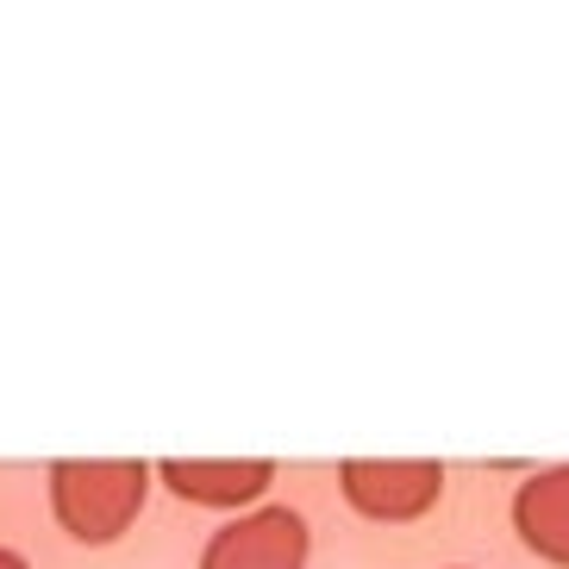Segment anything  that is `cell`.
I'll return each instance as SVG.
<instances>
[{"label": "cell", "instance_id": "cell-6", "mask_svg": "<svg viewBox=\"0 0 569 569\" xmlns=\"http://www.w3.org/2000/svg\"><path fill=\"white\" fill-rule=\"evenodd\" d=\"M0 569H32V563H26V557L13 551V545H0Z\"/></svg>", "mask_w": 569, "mask_h": 569}, {"label": "cell", "instance_id": "cell-2", "mask_svg": "<svg viewBox=\"0 0 569 569\" xmlns=\"http://www.w3.org/2000/svg\"><path fill=\"white\" fill-rule=\"evenodd\" d=\"M338 495L351 513L376 519V526H407V519H426L438 507L445 463H432V457H345Z\"/></svg>", "mask_w": 569, "mask_h": 569}, {"label": "cell", "instance_id": "cell-3", "mask_svg": "<svg viewBox=\"0 0 569 569\" xmlns=\"http://www.w3.org/2000/svg\"><path fill=\"white\" fill-rule=\"evenodd\" d=\"M307 551H313L307 519L295 507L257 501L207 538L201 569H307Z\"/></svg>", "mask_w": 569, "mask_h": 569}, {"label": "cell", "instance_id": "cell-1", "mask_svg": "<svg viewBox=\"0 0 569 569\" xmlns=\"http://www.w3.org/2000/svg\"><path fill=\"white\" fill-rule=\"evenodd\" d=\"M51 513L76 545H113L138 526L151 501V463L138 457H94V463H51Z\"/></svg>", "mask_w": 569, "mask_h": 569}, {"label": "cell", "instance_id": "cell-7", "mask_svg": "<svg viewBox=\"0 0 569 569\" xmlns=\"http://www.w3.org/2000/svg\"><path fill=\"white\" fill-rule=\"evenodd\" d=\"M451 569H463V563H451Z\"/></svg>", "mask_w": 569, "mask_h": 569}, {"label": "cell", "instance_id": "cell-4", "mask_svg": "<svg viewBox=\"0 0 569 569\" xmlns=\"http://www.w3.org/2000/svg\"><path fill=\"white\" fill-rule=\"evenodd\" d=\"M151 476H163V488L188 507L244 513V507H257L263 488L276 482V463H269V457H163Z\"/></svg>", "mask_w": 569, "mask_h": 569}, {"label": "cell", "instance_id": "cell-5", "mask_svg": "<svg viewBox=\"0 0 569 569\" xmlns=\"http://www.w3.org/2000/svg\"><path fill=\"white\" fill-rule=\"evenodd\" d=\"M513 532L532 557L569 569V463L532 469L513 488Z\"/></svg>", "mask_w": 569, "mask_h": 569}]
</instances>
